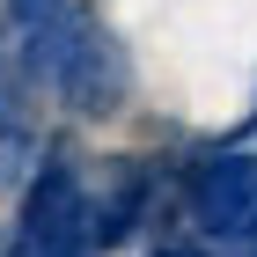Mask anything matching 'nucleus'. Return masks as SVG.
Masks as SVG:
<instances>
[{
  "mask_svg": "<svg viewBox=\"0 0 257 257\" xmlns=\"http://www.w3.org/2000/svg\"><path fill=\"white\" fill-rule=\"evenodd\" d=\"M15 74L30 88H44L52 103H66L74 118H118L133 103V59L125 44L103 30L96 8L81 0H52L44 15L22 22V52H15Z\"/></svg>",
  "mask_w": 257,
  "mask_h": 257,
  "instance_id": "obj_1",
  "label": "nucleus"
},
{
  "mask_svg": "<svg viewBox=\"0 0 257 257\" xmlns=\"http://www.w3.org/2000/svg\"><path fill=\"white\" fill-rule=\"evenodd\" d=\"M155 257H198V250H177V242H169V250H155Z\"/></svg>",
  "mask_w": 257,
  "mask_h": 257,
  "instance_id": "obj_5",
  "label": "nucleus"
},
{
  "mask_svg": "<svg viewBox=\"0 0 257 257\" xmlns=\"http://www.w3.org/2000/svg\"><path fill=\"white\" fill-rule=\"evenodd\" d=\"M147 191H155L147 162H118V184H110L103 206H96V242H103V250L125 242V235H140V220H147Z\"/></svg>",
  "mask_w": 257,
  "mask_h": 257,
  "instance_id": "obj_3",
  "label": "nucleus"
},
{
  "mask_svg": "<svg viewBox=\"0 0 257 257\" xmlns=\"http://www.w3.org/2000/svg\"><path fill=\"white\" fill-rule=\"evenodd\" d=\"M22 133H30V125H22V96H15V74H8V44H0V140H8V147H22Z\"/></svg>",
  "mask_w": 257,
  "mask_h": 257,
  "instance_id": "obj_4",
  "label": "nucleus"
},
{
  "mask_svg": "<svg viewBox=\"0 0 257 257\" xmlns=\"http://www.w3.org/2000/svg\"><path fill=\"white\" fill-rule=\"evenodd\" d=\"M184 213L206 242H242V228L257 220V155L242 147H213L184 169Z\"/></svg>",
  "mask_w": 257,
  "mask_h": 257,
  "instance_id": "obj_2",
  "label": "nucleus"
}]
</instances>
